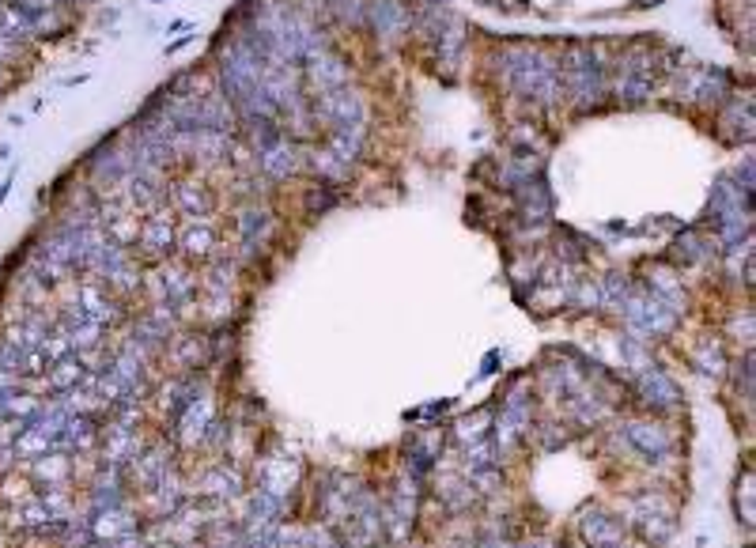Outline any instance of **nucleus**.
<instances>
[{"instance_id":"nucleus-1","label":"nucleus","mask_w":756,"mask_h":548,"mask_svg":"<svg viewBox=\"0 0 756 548\" xmlns=\"http://www.w3.org/2000/svg\"><path fill=\"white\" fill-rule=\"evenodd\" d=\"M8 189H12V178H4V182H0V201L8 197Z\"/></svg>"}]
</instances>
